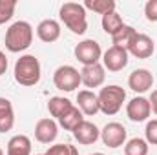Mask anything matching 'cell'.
I'll return each mask as SVG.
<instances>
[{"label":"cell","mask_w":157,"mask_h":155,"mask_svg":"<svg viewBox=\"0 0 157 155\" xmlns=\"http://www.w3.org/2000/svg\"><path fill=\"white\" fill-rule=\"evenodd\" d=\"M53 84L60 91H75L80 86V71L73 66H60L53 73Z\"/></svg>","instance_id":"cell-5"},{"label":"cell","mask_w":157,"mask_h":155,"mask_svg":"<svg viewBox=\"0 0 157 155\" xmlns=\"http://www.w3.org/2000/svg\"><path fill=\"white\" fill-rule=\"evenodd\" d=\"M15 80L20 86L31 88L40 82L42 77V70H40V62L35 55H22L17 62H15Z\"/></svg>","instance_id":"cell-2"},{"label":"cell","mask_w":157,"mask_h":155,"mask_svg":"<svg viewBox=\"0 0 157 155\" xmlns=\"http://www.w3.org/2000/svg\"><path fill=\"white\" fill-rule=\"evenodd\" d=\"M148 142L141 137H135V139H130L126 144H124V155H148Z\"/></svg>","instance_id":"cell-24"},{"label":"cell","mask_w":157,"mask_h":155,"mask_svg":"<svg viewBox=\"0 0 157 155\" xmlns=\"http://www.w3.org/2000/svg\"><path fill=\"white\" fill-rule=\"evenodd\" d=\"M128 51L122 49V47H117V46H112L108 47L104 53H102V66L104 70L108 71H121L128 66Z\"/></svg>","instance_id":"cell-8"},{"label":"cell","mask_w":157,"mask_h":155,"mask_svg":"<svg viewBox=\"0 0 157 155\" xmlns=\"http://www.w3.org/2000/svg\"><path fill=\"white\" fill-rule=\"evenodd\" d=\"M152 86H154V75H152V71H148L144 68L132 71L128 77V88L135 93H146L148 89H152Z\"/></svg>","instance_id":"cell-12"},{"label":"cell","mask_w":157,"mask_h":155,"mask_svg":"<svg viewBox=\"0 0 157 155\" xmlns=\"http://www.w3.org/2000/svg\"><path fill=\"white\" fill-rule=\"evenodd\" d=\"M71 108H73V104H71V100L66 99V97H51V99L48 100V112H49V115L55 117L57 120H59L60 117L66 115Z\"/></svg>","instance_id":"cell-19"},{"label":"cell","mask_w":157,"mask_h":155,"mask_svg":"<svg viewBox=\"0 0 157 155\" xmlns=\"http://www.w3.org/2000/svg\"><path fill=\"white\" fill-rule=\"evenodd\" d=\"M44 155H78V150L73 144H53Z\"/></svg>","instance_id":"cell-26"},{"label":"cell","mask_w":157,"mask_h":155,"mask_svg":"<svg viewBox=\"0 0 157 155\" xmlns=\"http://www.w3.org/2000/svg\"><path fill=\"white\" fill-rule=\"evenodd\" d=\"M37 155H44V153H37Z\"/></svg>","instance_id":"cell-33"},{"label":"cell","mask_w":157,"mask_h":155,"mask_svg":"<svg viewBox=\"0 0 157 155\" xmlns=\"http://www.w3.org/2000/svg\"><path fill=\"white\" fill-rule=\"evenodd\" d=\"M59 17L71 33H75V35H84L86 33L88 20H86V9H84L82 4H77V2L62 4L60 11H59Z\"/></svg>","instance_id":"cell-3"},{"label":"cell","mask_w":157,"mask_h":155,"mask_svg":"<svg viewBox=\"0 0 157 155\" xmlns=\"http://www.w3.org/2000/svg\"><path fill=\"white\" fill-rule=\"evenodd\" d=\"M7 71V59H6V53L0 51V77Z\"/></svg>","instance_id":"cell-29"},{"label":"cell","mask_w":157,"mask_h":155,"mask_svg":"<svg viewBox=\"0 0 157 155\" xmlns=\"http://www.w3.org/2000/svg\"><path fill=\"white\" fill-rule=\"evenodd\" d=\"M84 120V115H82V112L78 110V106H73L68 113L64 117H60L59 119V124L66 130V131H73L75 128H77L78 124Z\"/></svg>","instance_id":"cell-22"},{"label":"cell","mask_w":157,"mask_h":155,"mask_svg":"<svg viewBox=\"0 0 157 155\" xmlns=\"http://www.w3.org/2000/svg\"><path fill=\"white\" fill-rule=\"evenodd\" d=\"M75 59L82 66H93V64H99V60L102 59V49H101V44L93 39H86L82 42H78L75 46Z\"/></svg>","instance_id":"cell-6"},{"label":"cell","mask_w":157,"mask_h":155,"mask_svg":"<svg viewBox=\"0 0 157 155\" xmlns=\"http://www.w3.org/2000/svg\"><path fill=\"white\" fill-rule=\"evenodd\" d=\"M15 7L17 2L15 0H0V26L9 22L15 15Z\"/></svg>","instance_id":"cell-25"},{"label":"cell","mask_w":157,"mask_h":155,"mask_svg":"<svg viewBox=\"0 0 157 155\" xmlns=\"http://www.w3.org/2000/svg\"><path fill=\"white\" fill-rule=\"evenodd\" d=\"M6 155H31V139L28 135H15L7 142Z\"/></svg>","instance_id":"cell-17"},{"label":"cell","mask_w":157,"mask_h":155,"mask_svg":"<svg viewBox=\"0 0 157 155\" xmlns=\"http://www.w3.org/2000/svg\"><path fill=\"white\" fill-rule=\"evenodd\" d=\"M77 104L78 110L82 112V115H97L101 110H99V99L97 95L91 91V89H82L77 93Z\"/></svg>","instance_id":"cell-15"},{"label":"cell","mask_w":157,"mask_h":155,"mask_svg":"<svg viewBox=\"0 0 157 155\" xmlns=\"http://www.w3.org/2000/svg\"><path fill=\"white\" fill-rule=\"evenodd\" d=\"M144 141L152 146H157V119L146 122V130H144Z\"/></svg>","instance_id":"cell-27"},{"label":"cell","mask_w":157,"mask_h":155,"mask_svg":"<svg viewBox=\"0 0 157 155\" xmlns=\"http://www.w3.org/2000/svg\"><path fill=\"white\" fill-rule=\"evenodd\" d=\"M148 100H150V106H152V112H154V113L157 115V89H155V91H152V97H150Z\"/></svg>","instance_id":"cell-30"},{"label":"cell","mask_w":157,"mask_h":155,"mask_svg":"<svg viewBox=\"0 0 157 155\" xmlns=\"http://www.w3.org/2000/svg\"><path fill=\"white\" fill-rule=\"evenodd\" d=\"M152 113V106L150 100L146 97H135L126 104V115L132 122H144Z\"/></svg>","instance_id":"cell-9"},{"label":"cell","mask_w":157,"mask_h":155,"mask_svg":"<svg viewBox=\"0 0 157 155\" xmlns=\"http://www.w3.org/2000/svg\"><path fill=\"white\" fill-rule=\"evenodd\" d=\"M101 24H102V29H104V33H108L110 37H112V35H115L119 29L124 26V22H122V18H121V15H119L117 11H112V13L104 15Z\"/></svg>","instance_id":"cell-23"},{"label":"cell","mask_w":157,"mask_h":155,"mask_svg":"<svg viewBox=\"0 0 157 155\" xmlns=\"http://www.w3.org/2000/svg\"><path fill=\"white\" fill-rule=\"evenodd\" d=\"M37 37L46 44H51L60 39V24L53 18H46L37 26Z\"/></svg>","instance_id":"cell-16"},{"label":"cell","mask_w":157,"mask_h":155,"mask_svg":"<svg viewBox=\"0 0 157 155\" xmlns=\"http://www.w3.org/2000/svg\"><path fill=\"white\" fill-rule=\"evenodd\" d=\"M97 99H99V110L104 115H115L121 112V108L126 100V91L117 84L104 86V88H101Z\"/></svg>","instance_id":"cell-4"},{"label":"cell","mask_w":157,"mask_h":155,"mask_svg":"<svg viewBox=\"0 0 157 155\" xmlns=\"http://www.w3.org/2000/svg\"><path fill=\"white\" fill-rule=\"evenodd\" d=\"M155 51V44L144 33H137V37L128 47V55L135 57V59H150Z\"/></svg>","instance_id":"cell-11"},{"label":"cell","mask_w":157,"mask_h":155,"mask_svg":"<svg viewBox=\"0 0 157 155\" xmlns=\"http://www.w3.org/2000/svg\"><path fill=\"white\" fill-rule=\"evenodd\" d=\"M90 155H104V153H101V152H97V153H90Z\"/></svg>","instance_id":"cell-31"},{"label":"cell","mask_w":157,"mask_h":155,"mask_svg":"<svg viewBox=\"0 0 157 155\" xmlns=\"http://www.w3.org/2000/svg\"><path fill=\"white\" fill-rule=\"evenodd\" d=\"M71 133H73L75 141H77L78 144H82V146L95 144V142L101 139V130H99L93 122H90V120H82Z\"/></svg>","instance_id":"cell-10"},{"label":"cell","mask_w":157,"mask_h":155,"mask_svg":"<svg viewBox=\"0 0 157 155\" xmlns=\"http://www.w3.org/2000/svg\"><path fill=\"white\" fill-rule=\"evenodd\" d=\"M104 66L99 62V64H93V66H82L80 70V84H84L86 88H99L104 84Z\"/></svg>","instance_id":"cell-13"},{"label":"cell","mask_w":157,"mask_h":155,"mask_svg":"<svg viewBox=\"0 0 157 155\" xmlns=\"http://www.w3.org/2000/svg\"><path fill=\"white\" fill-rule=\"evenodd\" d=\"M135 37H137V31H135L132 26H126V24H124V26L119 29L115 35H112V42H113V46L122 47V49H126V51H128L130 44L133 42Z\"/></svg>","instance_id":"cell-20"},{"label":"cell","mask_w":157,"mask_h":155,"mask_svg":"<svg viewBox=\"0 0 157 155\" xmlns=\"http://www.w3.org/2000/svg\"><path fill=\"white\" fill-rule=\"evenodd\" d=\"M13 124H15V110H13V104H11V100L0 97V133L11 131Z\"/></svg>","instance_id":"cell-18"},{"label":"cell","mask_w":157,"mask_h":155,"mask_svg":"<svg viewBox=\"0 0 157 155\" xmlns=\"http://www.w3.org/2000/svg\"><path fill=\"white\" fill-rule=\"evenodd\" d=\"M0 155H4V150H2V148H0Z\"/></svg>","instance_id":"cell-32"},{"label":"cell","mask_w":157,"mask_h":155,"mask_svg":"<svg viewBox=\"0 0 157 155\" xmlns=\"http://www.w3.org/2000/svg\"><path fill=\"white\" fill-rule=\"evenodd\" d=\"M59 135V124L53 119H40L35 124V139L42 144H51Z\"/></svg>","instance_id":"cell-14"},{"label":"cell","mask_w":157,"mask_h":155,"mask_svg":"<svg viewBox=\"0 0 157 155\" xmlns=\"http://www.w3.org/2000/svg\"><path fill=\"white\" fill-rule=\"evenodd\" d=\"M101 139L108 148H121L126 144V128L121 122H108L101 130Z\"/></svg>","instance_id":"cell-7"},{"label":"cell","mask_w":157,"mask_h":155,"mask_svg":"<svg viewBox=\"0 0 157 155\" xmlns=\"http://www.w3.org/2000/svg\"><path fill=\"white\" fill-rule=\"evenodd\" d=\"M144 17L148 22H157V0H148L144 6Z\"/></svg>","instance_id":"cell-28"},{"label":"cell","mask_w":157,"mask_h":155,"mask_svg":"<svg viewBox=\"0 0 157 155\" xmlns=\"http://www.w3.org/2000/svg\"><path fill=\"white\" fill-rule=\"evenodd\" d=\"M82 6H84V9H90V11H93L97 15H102V17L115 11V7H117L115 0H86Z\"/></svg>","instance_id":"cell-21"},{"label":"cell","mask_w":157,"mask_h":155,"mask_svg":"<svg viewBox=\"0 0 157 155\" xmlns=\"http://www.w3.org/2000/svg\"><path fill=\"white\" fill-rule=\"evenodd\" d=\"M6 47L7 51L11 53H20V51H26L31 42H33V28L29 22L26 20H18L15 24H11L6 31Z\"/></svg>","instance_id":"cell-1"}]
</instances>
